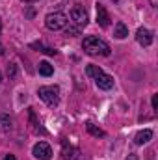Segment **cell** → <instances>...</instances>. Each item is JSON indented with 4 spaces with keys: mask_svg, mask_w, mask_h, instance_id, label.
Returning a JSON list of instances; mask_svg holds the SVG:
<instances>
[{
    "mask_svg": "<svg viewBox=\"0 0 158 160\" xmlns=\"http://www.w3.org/2000/svg\"><path fill=\"white\" fill-rule=\"evenodd\" d=\"M82 48L89 56H110V45L106 41L99 39L97 36H87L84 38Z\"/></svg>",
    "mask_w": 158,
    "mask_h": 160,
    "instance_id": "obj_1",
    "label": "cell"
},
{
    "mask_svg": "<svg viewBox=\"0 0 158 160\" xmlns=\"http://www.w3.org/2000/svg\"><path fill=\"white\" fill-rule=\"evenodd\" d=\"M86 73H87V77L95 78V84H97L101 89H112V88H114V77L106 75L101 67H97V65H87V67H86Z\"/></svg>",
    "mask_w": 158,
    "mask_h": 160,
    "instance_id": "obj_2",
    "label": "cell"
},
{
    "mask_svg": "<svg viewBox=\"0 0 158 160\" xmlns=\"http://www.w3.org/2000/svg\"><path fill=\"white\" fill-rule=\"evenodd\" d=\"M37 95L43 102H47L48 106H56L60 102V89L58 86H41L37 89Z\"/></svg>",
    "mask_w": 158,
    "mask_h": 160,
    "instance_id": "obj_3",
    "label": "cell"
},
{
    "mask_svg": "<svg viewBox=\"0 0 158 160\" xmlns=\"http://www.w3.org/2000/svg\"><path fill=\"white\" fill-rule=\"evenodd\" d=\"M45 24H47L48 30H54L56 32V30H62V28L67 26V17L62 11H54V13H48L45 17Z\"/></svg>",
    "mask_w": 158,
    "mask_h": 160,
    "instance_id": "obj_4",
    "label": "cell"
},
{
    "mask_svg": "<svg viewBox=\"0 0 158 160\" xmlns=\"http://www.w3.org/2000/svg\"><path fill=\"white\" fill-rule=\"evenodd\" d=\"M32 155L37 160H50L52 158V149H50V145H48L47 142H39V143L34 145Z\"/></svg>",
    "mask_w": 158,
    "mask_h": 160,
    "instance_id": "obj_5",
    "label": "cell"
},
{
    "mask_svg": "<svg viewBox=\"0 0 158 160\" xmlns=\"http://www.w3.org/2000/svg\"><path fill=\"white\" fill-rule=\"evenodd\" d=\"M71 19H73L75 24H78V26H86V24H87V11L84 9V6H75V8H73Z\"/></svg>",
    "mask_w": 158,
    "mask_h": 160,
    "instance_id": "obj_6",
    "label": "cell"
},
{
    "mask_svg": "<svg viewBox=\"0 0 158 160\" xmlns=\"http://www.w3.org/2000/svg\"><path fill=\"white\" fill-rule=\"evenodd\" d=\"M136 41H138L140 45H143V47H149V45L153 43V32L147 30V28H138V32H136Z\"/></svg>",
    "mask_w": 158,
    "mask_h": 160,
    "instance_id": "obj_7",
    "label": "cell"
},
{
    "mask_svg": "<svg viewBox=\"0 0 158 160\" xmlns=\"http://www.w3.org/2000/svg\"><path fill=\"white\" fill-rule=\"evenodd\" d=\"M97 24L101 28H108L110 26V15L104 9V6H101V4H97Z\"/></svg>",
    "mask_w": 158,
    "mask_h": 160,
    "instance_id": "obj_8",
    "label": "cell"
},
{
    "mask_svg": "<svg viewBox=\"0 0 158 160\" xmlns=\"http://www.w3.org/2000/svg\"><path fill=\"white\" fill-rule=\"evenodd\" d=\"M151 138H153V130L145 128V130H140V132L136 134V138H134V143H136V145H143V143H147Z\"/></svg>",
    "mask_w": 158,
    "mask_h": 160,
    "instance_id": "obj_9",
    "label": "cell"
},
{
    "mask_svg": "<svg viewBox=\"0 0 158 160\" xmlns=\"http://www.w3.org/2000/svg\"><path fill=\"white\" fill-rule=\"evenodd\" d=\"M114 36H116L117 39H125V38L128 36V28L125 26V22H117V24H116V30H114Z\"/></svg>",
    "mask_w": 158,
    "mask_h": 160,
    "instance_id": "obj_10",
    "label": "cell"
},
{
    "mask_svg": "<svg viewBox=\"0 0 158 160\" xmlns=\"http://www.w3.org/2000/svg\"><path fill=\"white\" fill-rule=\"evenodd\" d=\"M54 73V67L48 63V62H41L39 63V75H43V77H50Z\"/></svg>",
    "mask_w": 158,
    "mask_h": 160,
    "instance_id": "obj_11",
    "label": "cell"
},
{
    "mask_svg": "<svg viewBox=\"0 0 158 160\" xmlns=\"http://www.w3.org/2000/svg\"><path fill=\"white\" fill-rule=\"evenodd\" d=\"M86 127H87V132H89L91 136H95V138H102V136H104V130L99 128V127H95L93 123H87Z\"/></svg>",
    "mask_w": 158,
    "mask_h": 160,
    "instance_id": "obj_12",
    "label": "cell"
},
{
    "mask_svg": "<svg viewBox=\"0 0 158 160\" xmlns=\"http://www.w3.org/2000/svg\"><path fill=\"white\" fill-rule=\"evenodd\" d=\"M11 128H13L11 119H9L7 116H0V130H2V132H9Z\"/></svg>",
    "mask_w": 158,
    "mask_h": 160,
    "instance_id": "obj_13",
    "label": "cell"
},
{
    "mask_svg": "<svg viewBox=\"0 0 158 160\" xmlns=\"http://www.w3.org/2000/svg\"><path fill=\"white\" fill-rule=\"evenodd\" d=\"M15 71H17V69H15V65H9V67H7V77H9V78H13V77H15Z\"/></svg>",
    "mask_w": 158,
    "mask_h": 160,
    "instance_id": "obj_14",
    "label": "cell"
},
{
    "mask_svg": "<svg viewBox=\"0 0 158 160\" xmlns=\"http://www.w3.org/2000/svg\"><path fill=\"white\" fill-rule=\"evenodd\" d=\"M78 34V28H67V36H77Z\"/></svg>",
    "mask_w": 158,
    "mask_h": 160,
    "instance_id": "obj_15",
    "label": "cell"
},
{
    "mask_svg": "<svg viewBox=\"0 0 158 160\" xmlns=\"http://www.w3.org/2000/svg\"><path fill=\"white\" fill-rule=\"evenodd\" d=\"M153 108H158V95H153Z\"/></svg>",
    "mask_w": 158,
    "mask_h": 160,
    "instance_id": "obj_16",
    "label": "cell"
},
{
    "mask_svg": "<svg viewBox=\"0 0 158 160\" xmlns=\"http://www.w3.org/2000/svg\"><path fill=\"white\" fill-rule=\"evenodd\" d=\"M125 160H140V158H138L136 155H128V157H126V158H125Z\"/></svg>",
    "mask_w": 158,
    "mask_h": 160,
    "instance_id": "obj_17",
    "label": "cell"
},
{
    "mask_svg": "<svg viewBox=\"0 0 158 160\" xmlns=\"http://www.w3.org/2000/svg\"><path fill=\"white\" fill-rule=\"evenodd\" d=\"M4 160H17V158H15L13 155H6V157H4Z\"/></svg>",
    "mask_w": 158,
    "mask_h": 160,
    "instance_id": "obj_18",
    "label": "cell"
},
{
    "mask_svg": "<svg viewBox=\"0 0 158 160\" xmlns=\"http://www.w3.org/2000/svg\"><path fill=\"white\" fill-rule=\"evenodd\" d=\"M151 6H158V0H151Z\"/></svg>",
    "mask_w": 158,
    "mask_h": 160,
    "instance_id": "obj_19",
    "label": "cell"
},
{
    "mask_svg": "<svg viewBox=\"0 0 158 160\" xmlns=\"http://www.w3.org/2000/svg\"><path fill=\"white\" fill-rule=\"evenodd\" d=\"M4 54V47H2V43H0V56Z\"/></svg>",
    "mask_w": 158,
    "mask_h": 160,
    "instance_id": "obj_20",
    "label": "cell"
},
{
    "mask_svg": "<svg viewBox=\"0 0 158 160\" xmlns=\"http://www.w3.org/2000/svg\"><path fill=\"white\" fill-rule=\"evenodd\" d=\"M22 2H37V0H22Z\"/></svg>",
    "mask_w": 158,
    "mask_h": 160,
    "instance_id": "obj_21",
    "label": "cell"
},
{
    "mask_svg": "<svg viewBox=\"0 0 158 160\" xmlns=\"http://www.w3.org/2000/svg\"><path fill=\"white\" fill-rule=\"evenodd\" d=\"M0 28H2V21H0Z\"/></svg>",
    "mask_w": 158,
    "mask_h": 160,
    "instance_id": "obj_22",
    "label": "cell"
},
{
    "mask_svg": "<svg viewBox=\"0 0 158 160\" xmlns=\"http://www.w3.org/2000/svg\"><path fill=\"white\" fill-rule=\"evenodd\" d=\"M0 80H2V73H0Z\"/></svg>",
    "mask_w": 158,
    "mask_h": 160,
    "instance_id": "obj_23",
    "label": "cell"
}]
</instances>
